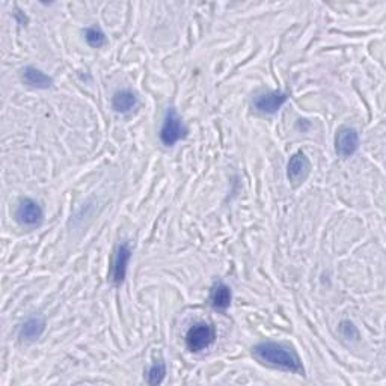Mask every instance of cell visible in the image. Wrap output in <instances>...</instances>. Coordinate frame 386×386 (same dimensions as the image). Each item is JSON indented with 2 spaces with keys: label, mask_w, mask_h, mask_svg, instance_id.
<instances>
[{
  "label": "cell",
  "mask_w": 386,
  "mask_h": 386,
  "mask_svg": "<svg viewBox=\"0 0 386 386\" xmlns=\"http://www.w3.org/2000/svg\"><path fill=\"white\" fill-rule=\"evenodd\" d=\"M340 330H341V335H342L344 338H347V340H350V338H353V340H358V337H359L358 329L354 328L353 323H352V321H349V320H344V321H341Z\"/></svg>",
  "instance_id": "cell-15"
},
{
  "label": "cell",
  "mask_w": 386,
  "mask_h": 386,
  "mask_svg": "<svg viewBox=\"0 0 386 386\" xmlns=\"http://www.w3.org/2000/svg\"><path fill=\"white\" fill-rule=\"evenodd\" d=\"M22 79L30 88H37V89H49L51 85H53V79H51L49 75H46L44 71H41L39 68L35 67H26L22 71Z\"/></svg>",
  "instance_id": "cell-11"
},
{
  "label": "cell",
  "mask_w": 386,
  "mask_h": 386,
  "mask_svg": "<svg viewBox=\"0 0 386 386\" xmlns=\"http://www.w3.org/2000/svg\"><path fill=\"white\" fill-rule=\"evenodd\" d=\"M359 148V133L349 125H341L335 136V151L342 159L352 157Z\"/></svg>",
  "instance_id": "cell-6"
},
{
  "label": "cell",
  "mask_w": 386,
  "mask_h": 386,
  "mask_svg": "<svg viewBox=\"0 0 386 386\" xmlns=\"http://www.w3.org/2000/svg\"><path fill=\"white\" fill-rule=\"evenodd\" d=\"M187 134V127L183 124V120L174 108H169L166 112L163 125L160 129V141L165 147H172L179 141L184 139Z\"/></svg>",
  "instance_id": "cell-3"
},
{
  "label": "cell",
  "mask_w": 386,
  "mask_h": 386,
  "mask_svg": "<svg viewBox=\"0 0 386 386\" xmlns=\"http://www.w3.org/2000/svg\"><path fill=\"white\" fill-rule=\"evenodd\" d=\"M46 330V320L43 317H30L27 319L18 330V337L22 341L32 342L37 341Z\"/></svg>",
  "instance_id": "cell-10"
},
{
  "label": "cell",
  "mask_w": 386,
  "mask_h": 386,
  "mask_svg": "<svg viewBox=\"0 0 386 386\" xmlns=\"http://www.w3.org/2000/svg\"><path fill=\"white\" fill-rule=\"evenodd\" d=\"M311 174V162L305 153L297 151L291 155L287 165V179L293 187L305 183Z\"/></svg>",
  "instance_id": "cell-5"
},
{
  "label": "cell",
  "mask_w": 386,
  "mask_h": 386,
  "mask_svg": "<svg viewBox=\"0 0 386 386\" xmlns=\"http://www.w3.org/2000/svg\"><path fill=\"white\" fill-rule=\"evenodd\" d=\"M252 356L266 367L305 375V368L299 353L290 344L276 341L258 342L252 347Z\"/></svg>",
  "instance_id": "cell-1"
},
{
  "label": "cell",
  "mask_w": 386,
  "mask_h": 386,
  "mask_svg": "<svg viewBox=\"0 0 386 386\" xmlns=\"http://www.w3.org/2000/svg\"><path fill=\"white\" fill-rule=\"evenodd\" d=\"M216 340V329L210 323H196L186 333V346L192 353H200L212 346Z\"/></svg>",
  "instance_id": "cell-2"
},
{
  "label": "cell",
  "mask_w": 386,
  "mask_h": 386,
  "mask_svg": "<svg viewBox=\"0 0 386 386\" xmlns=\"http://www.w3.org/2000/svg\"><path fill=\"white\" fill-rule=\"evenodd\" d=\"M131 258V247L130 245L120 243L115 247L113 258H112V267H110V281L113 285H121L127 275V266Z\"/></svg>",
  "instance_id": "cell-4"
},
{
  "label": "cell",
  "mask_w": 386,
  "mask_h": 386,
  "mask_svg": "<svg viewBox=\"0 0 386 386\" xmlns=\"http://www.w3.org/2000/svg\"><path fill=\"white\" fill-rule=\"evenodd\" d=\"M15 217L22 225L34 226L39 225L41 221H43L44 212L41 205L35 200H32V198H23V200L18 202Z\"/></svg>",
  "instance_id": "cell-8"
},
{
  "label": "cell",
  "mask_w": 386,
  "mask_h": 386,
  "mask_svg": "<svg viewBox=\"0 0 386 386\" xmlns=\"http://www.w3.org/2000/svg\"><path fill=\"white\" fill-rule=\"evenodd\" d=\"M136 104H138L136 94L130 89H121L118 92H115L112 97V108L118 113H127L131 109L136 108Z\"/></svg>",
  "instance_id": "cell-12"
},
{
  "label": "cell",
  "mask_w": 386,
  "mask_h": 386,
  "mask_svg": "<svg viewBox=\"0 0 386 386\" xmlns=\"http://www.w3.org/2000/svg\"><path fill=\"white\" fill-rule=\"evenodd\" d=\"M145 374H147L145 375V378H147L145 380H147L148 385H160L165 380V375H166L165 362L160 361V362L153 364Z\"/></svg>",
  "instance_id": "cell-14"
},
{
  "label": "cell",
  "mask_w": 386,
  "mask_h": 386,
  "mask_svg": "<svg viewBox=\"0 0 386 386\" xmlns=\"http://www.w3.org/2000/svg\"><path fill=\"white\" fill-rule=\"evenodd\" d=\"M290 98V94L284 91H267L263 94H258L254 98V108L266 115H274L281 108L284 106L287 100Z\"/></svg>",
  "instance_id": "cell-7"
},
{
  "label": "cell",
  "mask_w": 386,
  "mask_h": 386,
  "mask_svg": "<svg viewBox=\"0 0 386 386\" xmlns=\"http://www.w3.org/2000/svg\"><path fill=\"white\" fill-rule=\"evenodd\" d=\"M85 39L86 43L94 47V49H100L104 44H106V34L103 32L100 26H91L85 30Z\"/></svg>",
  "instance_id": "cell-13"
},
{
  "label": "cell",
  "mask_w": 386,
  "mask_h": 386,
  "mask_svg": "<svg viewBox=\"0 0 386 386\" xmlns=\"http://www.w3.org/2000/svg\"><path fill=\"white\" fill-rule=\"evenodd\" d=\"M210 305L217 309V311H226L229 307H231L233 302V291L222 281H217V283L213 284L210 290Z\"/></svg>",
  "instance_id": "cell-9"
}]
</instances>
